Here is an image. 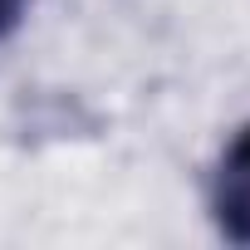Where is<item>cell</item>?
Masks as SVG:
<instances>
[{"instance_id": "7a4b0ae2", "label": "cell", "mask_w": 250, "mask_h": 250, "mask_svg": "<svg viewBox=\"0 0 250 250\" xmlns=\"http://www.w3.org/2000/svg\"><path fill=\"white\" fill-rule=\"evenodd\" d=\"M25 5H30V0H0V40L20 30V20H25Z\"/></svg>"}, {"instance_id": "6da1fadb", "label": "cell", "mask_w": 250, "mask_h": 250, "mask_svg": "<svg viewBox=\"0 0 250 250\" xmlns=\"http://www.w3.org/2000/svg\"><path fill=\"white\" fill-rule=\"evenodd\" d=\"M211 216L230 245H250V123L221 152V167L211 182Z\"/></svg>"}]
</instances>
